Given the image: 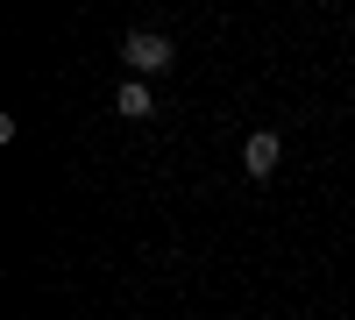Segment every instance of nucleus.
I'll use <instances>...</instances> for the list:
<instances>
[{"label":"nucleus","mask_w":355,"mask_h":320,"mask_svg":"<svg viewBox=\"0 0 355 320\" xmlns=\"http://www.w3.org/2000/svg\"><path fill=\"white\" fill-rule=\"evenodd\" d=\"M171 36H164V28H128V43H121V65L135 71V78H164L171 71Z\"/></svg>","instance_id":"obj_1"},{"label":"nucleus","mask_w":355,"mask_h":320,"mask_svg":"<svg viewBox=\"0 0 355 320\" xmlns=\"http://www.w3.org/2000/svg\"><path fill=\"white\" fill-rule=\"evenodd\" d=\"M277 164H284V142H277L270 128H256V135L242 142V171H249V178H270Z\"/></svg>","instance_id":"obj_2"},{"label":"nucleus","mask_w":355,"mask_h":320,"mask_svg":"<svg viewBox=\"0 0 355 320\" xmlns=\"http://www.w3.org/2000/svg\"><path fill=\"white\" fill-rule=\"evenodd\" d=\"M114 114H121V121H150V114H157V93H150L142 78H128L121 93H114Z\"/></svg>","instance_id":"obj_3"}]
</instances>
